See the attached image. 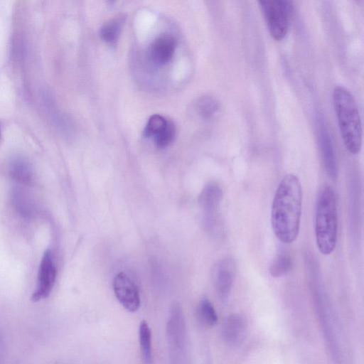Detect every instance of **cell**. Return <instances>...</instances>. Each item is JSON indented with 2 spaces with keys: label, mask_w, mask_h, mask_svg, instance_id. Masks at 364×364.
Instances as JSON below:
<instances>
[{
  "label": "cell",
  "mask_w": 364,
  "mask_h": 364,
  "mask_svg": "<svg viewBox=\"0 0 364 364\" xmlns=\"http://www.w3.org/2000/svg\"><path fill=\"white\" fill-rule=\"evenodd\" d=\"M302 189L299 178L284 176L274 193L271 208V225L277 238L284 244L293 242L299 232Z\"/></svg>",
  "instance_id": "obj_1"
},
{
  "label": "cell",
  "mask_w": 364,
  "mask_h": 364,
  "mask_svg": "<svg viewBox=\"0 0 364 364\" xmlns=\"http://www.w3.org/2000/svg\"><path fill=\"white\" fill-rule=\"evenodd\" d=\"M333 106L343 144L352 154L362 146V124L356 102L352 94L342 86L333 92Z\"/></svg>",
  "instance_id": "obj_2"
},
{
  "label": "cell",
  "mask_w": 364,
  "mask_h": 364,
  "mask_svg": "<svg viewBox=\"0 0 364 364\" xmlns=\"http://www.w3.org/2000/svg\"><path fill=\"white\" fill-rule=\"evenodd\" d=\"M338 212L334 191L329 186L319 193L316 209L315 235L318 250L323 255L331 254L336 245Z\"/></svg>",
  "instance_id": "obj_3"
},
{
  "label": "cell",
  "mask_w": 364,
  "mask_h": 364,
  "mask_svg": "<svg viewBox=\"0 0 364 364\" xmlns=\"http://www.w3.org/2000/svg\"><path fill=\"white\" fill-rule=\"evenodd\" d=\"M259 6L266 20L269 33L277 41L282 40L288 33L293 5L283 0L259 1Z\"/></svg>",
  "instance_id": "obj_4"
},
{
  "label": "cell",
  "mask_w": 364,
  "mask_h": 364,
  "mask_svg": "<svg viewBox=\"0 0 364 364\" xmlns=\"http://www.w3.org/2000/svg\"><path fill=\"white\" fill-rule=\"evenodd\" d=\"M222 198V189L215 183L207 184L198 198L199 205L203 213L204 225L206 230L213 236H220L223 232L219 212Z\"/></svg>",
  "instance_id": "obj_5"
},
{
  "label": "cell",
  "mask_w": 364,
  "mask_h": 364,
  "mask_svg": "<svg viewBox=\"0 0 364 364\" xmlns=\"http://www.w3.org/2000/svg\"><path fill=\"white\" fill-rule=\"evenodd\" d=\"M56 279V267L51 252L46 250L41 259L36 287L31 295L34 302L46 299L50 294Z\"/></svg>",
  "instance_id": "obj_6"
},
{
  "label": "cell",
  "mask_w": 364,
  "mask_h": 364,
  "mask_svg": "<svg viewBox=\"0 0 364 364\" xmlns=\"http://www.w3.org/2000/svg\"><path fill=\"white\" fill-rule=\"evenodd\" d=\"M114 294L119 303L128 311H136L140 306L136 286L124 272L118 273L113 282Z\"/></svg>",
  "instance_id": "obj_7"
},
{
  "label": "cell",
  "mask_w": 364,
  "mask_h": 364,
  "mask_svg": "<svg viewBox=\"0 0 364 364\" xmlns=\"http://www.w3.org/2000/svg\"><path fill=\"white\" fill-rule=\"evenodd\" d=\"M235 272L234 261L229 257L220 260L214 267L213 273L215 287L223 299L228 297L232 289Z\"/></svg>",
  "instance_id": "obj_8"
},
{
  "label": "cell",
  "mask_w": 364,
  "mask_h": 364,
  "mask_svg": "<svg viewBox=\"0 0 364 364\" xmlns=\"http://www.w3.org/2000/svg\"><path fill=\"white\" fill-rule=\"evenodd\" d=\"M176 48V39L169 34H164L151 44L149 57L156 65H164L172 58Z\"/></svg>",
  "instance_id": "obj_9"
},
{
  "label": "cell",
  "mask_w": 364,
  "mask_h": 364,
  "mask_svg": "<svg viewBox=\"0 0 364 364\" xmlns=\"http://www.w3.org/2000/svg\"><path fill=\"white\" fill-rule=\"evenodd\" d=\"M319 145L326 172L331 178L335 179L338 174L336 159L331 137L324 127L320 129Z\"/></svg>",
  "instance_id": "obj_10"
},
{
  "label": "cell",
  "mask_w": 364,
  "mask_h": 364,
  "mask_svg": "<svg viewBox=\"0 0 364 364\" xmlns=\"http://www.w3.org/2000/svg\"><path fill=\"white\" fill-rule=\"evenodd\" d=\"M9 172L11 178L16 182L31 186L34 183V173L30 162L22 156L11 159L9 163Z\"/></svg>",
  "instance_id": "obj_11"
},
{
  "label": "cell",
  "mask_w": 364,
  "mask_h": 364,
  "mask_svg": "<svg viewBox=\"0 0 364 364\" xmlns=\"http://www.w3.org/2000/svg\"><path fill=\"white\" fill-rule=\"evenodd\" d=\"M11 199L14 208L22 218H31L36 213L34 204L28 193L21 188L18 186L13 188Z\"/></svg>",
  "instance_id": "obj_12"
},
{
  "label": "cell",
  "mask_w": 364,
  "mask_h": 364,
  "mask_svg": "<svg viewBox=\"0 0 364 364\" xmlns=\"http://www.w3.org/2000/svg\"><path fill=\"white\" fill-rule=\"evenodd\" d=\"M246 323L244 318L237 314L230 316L223 327V336L226 341L232 344L238 343L245 336Z\"/></svg>",
  "instance_id": "obj_13"
},
{
  "label": "cell",
  "mask_w": 364,
  "mask_h": 364,
  "mask_svg": "<svg viewBox=\"0 0 364 364\" xmlns=\"http://www.w3.org/2000/svg\"><path fill=\"white\" fill-rule=\"evenodd\" d=\"M139 343L144 364H153L151 350V333L146 321L139 326Z\"/></svg>",
  "instance_id": "obj_14"
},
{
  "label": "cell",
  "mask_w": 364,
  "mask_h": 364,
  "mask_svg": "<svg viewBox=\"0 0 364 364\" xmlns=\"http://www.w3.org/2000/svg\"><path fill=\"white\" fill-rule=\"evenodd\" d=\"M293 262L288 254L279 255L271 263L269 269L272 277L278 278L287 274L292 268Z\"/></svg>",
  "instance_id": "obj_15"
},
{
  "label": "cell",
  "mask_w": 364,
  "mask_h": 364,
  "mask_svg": "<svg viewBox=\"0 0 364 364\" xmlns=\"http://www.w3.org/2000/svg\"><path fill=\"white\" fill-rule=\"evenodd\" d=\"M218 109V102L210 96L201 97L197 103L198 112L203 118L212 117Z\"/></svg>",
  "instance_id": "obj_16"
},
{
  "label": "cell",
  "mask_w": 364,
  "mask_h": 364,
  "mask_svg": "<svg viewBox=\"0 0 364 364\" xmlns=\"http://www.w3.org/2000/svg\"><path fill=\"white\" fill-rule=\"evenodd\" d=\"M120 30L121 21L119 19H114L105 23L101 28L100 36L104 41L113 43L117 39Z\"/></svg>",
  "instance_id": "obj_17"
},
{
  "label": "cell",
  "mask_w": 364,
  "mask_h": 364,
  "mask_svg": "<svg viewBox=\"0 0 364 364\" xmlns=\"http://www.w3.org/2000/svg\"><path fill=\"white\" fill-rule=\"evenodd\" d=\"M198 314L202 322L208 326L215 325L218 317L212 304L208 299L201 301L198 308Z\"/></svg>",
  "instance_id": "obj_18"
},
{
  "label": "cell",
  "mask_w": 364,
  "mask_h": 364,
  "mask_svg": "<svg viewBox=\"0 0 364 364\" xmlns=\"http://www.w3.org/2000/svg\"><path fill=\"white\" fill-rule=\"evenodd\" d=\"M175 132L173 124L168 121L165 127L154 136L156 145L159 148L168 146L173 140Z\"/></svg>",
  "instance_id": "obj_19"
},
{
  "label": "cell",
  "mask_w": 364,
  "mask_h": 364,
  "mask_svg": "<svg viewBox=\"0 0 364 364\" xmlns=\"http://www.w3.org/2000/svg\"><path fill=\"white\" fill-rule=\"evenodd\" d=\"M168 120L159 114L151 116L144 128V134L146 137L154 136L166 125Z\"/></svg>",
  "instance_id": "obj_20"
}]
</instances>
